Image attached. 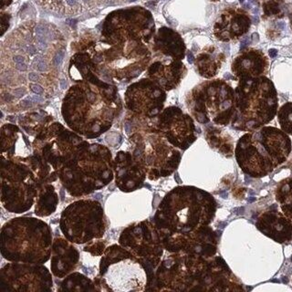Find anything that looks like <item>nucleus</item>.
<instances>
[{"label":"nucleus","mask_w":292,"mask_h":292,"mask_svg":"<svg viewBox=\"0 0 292 292\" xmlns=\"http://www.w3.org/2000/svg\"><path fill=\"white\" fill-rule=\"evenodd\" d=\"M254 13H255V14H257V12H258V8H254Z\"/></svg>","instance_id":"de8ad7c7"},{"label":"nucleus","mask_w":292,"mask_h":292,"mask_svg":"<svg viewBox=\"0 0 292 292\" xmlns=\"http://www.w3.org/2000/svg\"><path fill=\"white\" fill-rule=\"evenodd\" d=\"M166 94L159 84L142 80L128 88L126 106L130 111L147 118L159 116L164 108Z\"/></svg>","instance_id":"a211bd4d"},{"label":"nucleus","mask_w":292,"mask_h":292,"mask_svg":"<svg viewBox=\"0 0 292 292\" xmlns=\"http://www.w3.org/2000/svg\"><path fill=\"white\" fill-rule=\"evenodd\" d=\"M96 290L145 291L150 277L145 266L120 244L106 247L100 261L99 276L94 279Z\"/></svg>","instance_id":"1a4fd4ad"},{"label":"nucleus","mask_w":292,"mask_h":292,"mask_svg":"<svg viewBox=\"0 0 292 292\" xmlns=\"http://www.w3.org/2000/svg\"><path fill=\"white\" fill-rule=\"evenodd\" d=\"M291 141L285 132L264 126L244 134L237 143L236 159L246 174L261 178L287 161Z\"/></svg>","instance_id":"423d86ee"},{"label":"nucleus","mask_w":292,"mask_h":292,"mask_svg":"<svg viewBox=\"0 0 292 292\" xmlns=\"http://www.w3.org/2000/svg\"><path fill=\"white\" fill-rule=\"evenodd\" d=\"M277 95L272 81L265 76L240 79L235 90V112L231 125L238 131L252 132L275 117Z\"/></svg>","instance_id":"6e6552de"},{"label":"nucleus","mask_w":292,"mask_h":292,"mask_svg":"<svg viewBox=\"0 0 292 292\" xmlns=\"http://www.w3.org/2000/svg\"><path fill=\"white\" fill-rule=\"evenodd\" d=\"M277 119L281 130L287 134L292 135V102H287L282 105L277 112Z\"/></svg>","instance_id":"bb28decb"},{"label":"nucleus","mask_w":292,"mask_h":292,"mask_svg":"<svg viewBox=\"0 0 292 292\" xmlns=\"http://www.w3.org/2000/svg\"><path fill=\"white\" fill-rule=\"evenodd\" d=\"M167 252H184L212 257L216 255L218 236L211 227H205L189 234L161 237Z\"/></svg>","instance_id":"dca6fc26"},{"label":"nucleus","mask_w":292,"mask_h":292,"mask_svg":"<svg viewBox=\"0 0 292 292\" xmlns=\"http://www.w3.org/2000/svg\"><path fill=\"white\" fill-rule=\"evenodd\" d=\"M275 196L280 205L281 211L292 219V177L282 180L277 184Z\"/></svg>","instance_id":"b1692460"},{"label":"nucleus","mask_w":292,"mask_h":292,"mask_svg":"<svg viewBox=\"0 0 292 292\" xmlns=\"http://www.w3.org/2000/svg\"><path fill=\"white\" fill-rule=\"evenodd\" d=\"M64 58V52L63 51H59L57 53V55L55 56V59H54V63L56 66H59L60 63H61V61L62 59H63Z\"/></svg>","instance_id":"7c9ffc66"},{"label":"nucleus","mask_w":292,"mask_h":292,"mask_svg":"<svg viewBox=\"0 0 292 292\" xmlns=\"http://www.w3.org/2000/svg\"><path fill=\"white\" fill-rule=\"evenodd\" d=\"M265 8V12L266 14H276L279 11V6H277V4H276L275 2H269V3H267L266 6L264 7Z\"/></svg>","instance_id":"c85d7f7f"},{"label":"nucleus","mask_w":292,"mask_h":292,"mask_svg":"<svg viewBox=\"0 0 292 292\" xmlns=\"http://www.w3.org/2000/svg\"><path fill=\"white\" fill-rule=\"evenodd\" d=\"M16 68L18 69V70H23V71H25L27 69V65L26 64H24V63H17V66H16Z\"/></svg>","instance_id":"72a5a7b5"},{"label":"nucleus","mask_w":292,"mask_h":292,"mask_svg":"<svg viewBox=\"0 0 292 292\" xmlns=\"http://www.w3.org/2000/svg\"><path fill=\"white\" fill-rule=\"evenodd\" d=\"M14 93H15V95H17V97H20L24 93H25V92L22 90V89H18V90H16L15 92H14Z\"/></svg>","instance_id":"58836bf2"},{"label":"nucleus","mask_w":292,"mask_h":292,"mask_svg":"<svg viewBox=\"0 0 292 292\" xmlns=\"http://www.w3.org/2000/svg\"><path fill=\"white\" fill-rule=\"evenodd\" d=\"M152 285L160 291L244 290L221 257H204L184 252H168L162 257Z\"/></svg>","instance_id":"f257e3e1"},{"label":"nucleus","mask_w":292,"mask_h":292,"mask_svg":"<svg viewBox=\"0 0 292 292\" xmlns=\"http://www.w3.org/2000/svg\"><path fill=\"white\" fill-rule=\"evenodd\" d=\"M30 88L32 89V90L34 92L36 93H41L42 92V88L40 87V86H37V85H30Z\"/></svg>","instance_id":"2f4dec72"},{"label":"nucleus","mask_w":292,"mask_h":292,"mask_svg":"<svg viewBox=\"0 0 292 292\" xmlns=\"http://www.w3.org/2000/svg\"><path fill=\"white\" fill-rule=\"evenodd\" d=\"M119 244L145 266L150 277V287L165 250L154 221L143 220L124 228L119 237Z\"/></svg>","instance_id":"ddd939ff"},{"label":"nucleus","mask_w":292,"mask_h":292,"mask_svg":"<svg viewBox=\"0 0 292 292\" xmlns=\"http://www.w3.org/2000/svg\"><path fill=\"white\" fill-rule=\"evenodd\" d=\"M114 179L117 187L124 193L138 190L147 177L142 164L132 154L119 152L113 162Z\"/></svg>","instance_id":"6ab92c4d"},{"label":"nucleus","mask_w":292,"mask_h":292,"mask_svg":"<svg viewBox=\"0 0 292 292\" xmlns=\"http://www.w3.org/2000/svg\"><path fill=\"white\" fill-rule=\"evenodd\" d=\"M28 78H29V80H30L35 81V80H37V79H39V76H37L36 73H33V72H31V73H29V75H28Z\"/></svg>","instance_id":"e433bc0d"},{"label":"nucleus","mask_w":292,"mask_h":292,"mask_svg":"<svg viewBox=\"0 0 292 292\" xmlns=\"http://www.w3.org/2000/svg\"><path fill=\"white\" fill-rule=\"evenodd\" d=\"M256 227L263 235L277 243L292 240V220L277 209H269L257 217Z\"/></svg>","instance_id":"412c9836"},{"label":"nucleus","mask_w":292,"mask_h":292,"mask_svg":"<svg viewBox=\"0 0 292 292\" xmlns=\"http://www.w3.org/2000/svg\"><path fill=\"white\" fill-rule=\"evenodd\" d=\"M188 107L198 122L226 126L234 116L235 90L224 80L208 81L193 90Z\"/></svg>","instance_id":"9d476101"},{"label":"nucleus","mask_w":292,"mask_h":292,"mask_svg":"<svg viewBox=\"0 0 292 292\" xmlns=\"http://www.w3.org/2000/svg\"><path fill=\"white\" fill-rule=\"evenodd\" d=\"M187 59H188L189 63H193V61L194 60V56H193L192 53H191V52H188V53H187Z\"/></svg>","instance_id":"ea45409f"},{"label":"nucleus","mask_w":292,"mask_h":292,"mask_svg":"<svg viewBox=\"0 0 292 292\" xmlns=\"http://www.w3.org/2000/svg\"><path fill=\"white\" fill-rule=\"evenodd\" d=\"M27 52L29 54H34L37 52V49L34 46H27Z\"/></svg>","instance_id":"f704fd0d"},{"label":"nucleus","mask_w":292,"mask_h":292,"mask_svg":"<svg viewBox=\"0 0 292 292\" xmlns=\"http://www.w3.org/2000/svg\"><path fill=\"white\" fill-rule=\"evenodd\" d=\"M66 2L68 3V5H69V6H74V5L77 4V0H66Z\"/></svg>","instance_id":"a19ab883"},{"label":"nucleus","mask_w":292,"mask_h":292,"mask_svg":"<svg viewBox=\"0 0 292 292\" xmlns=\"http://www.w3.org/2000/svg\"><path fill=\"white\" fill-rule=\"evenodd\" d=\"M248 44H249V39H248V37H246V39H244L242 40V42H241V47H240V49H243L244 47H247Z\"/></svg>","instance_id":"473e14b6"},{"label":"nucleus","mask_w":292,"mask_h":292,"mask_svg":"<svg viewBox=\"0 0 292 292\" xmlns=\"http://www.w3.org/2000/svg\"><path fill=\"white\" fill-rule=\"evenodd\" d=\"M105 249H106V245L100 239H94L92 241H90L88 245L84 247V251H87L95 257L102 256Z\"/></svg>","instance_id":"cd10ccee"},{"label":"nucleus","mask_w":292,"mask_h":292,"mask_svg":"<svg viewBox=\"0 0 292 292\" xmlns=\"http://www.w3.org/2000/svg\"><path fill=\"white\" fill-rule=\"evenodd\" d=\"M59 178L57 172L37 155L2 158L1 204L7 212L23 214L35 204L39 185Z\"/></svg>","instance_id":"7ed1b4c3"},{"label":"nucleus","mask_w":292,"mask_h":292,"mask_svg":"<svg viewBox=\"0 0 292 292\" xmlns=\"http://www.w3.org/2000/svg\"><path fill=\"white\" fill-rule=\"evenodd\" d=\"M60 84H61V87L64 89L65 88V80H61V83Z\"/></svg>","instance_id":"49530a36"},{"label":"nucleus","mask_w":292,"mask_h":292,"mask_svg":"<svg viewBox=\"0 0 292 292\" xmlns=\"http://www.w3.org/2000/svg\"><path fill=\"white\" fill-rule=\"evenodd\" d=\"M244 7H247V8H249V7H249V4H247V5H245V6H244Z\"/></svg>","instance_id":"09e8293b"},{"label":"nucleus","mask_w":292,"mask_h":292,"mask_svg":"<svg viewBox=\"0 0 292 292\" xmlns=\"http://www.w3.org/2000/svg\"><path fill=\"white\" fill-rule=\"evenodd\" d=\"M83 1L84 2H88V1H90V0H83Z\"/></svg>","instance_id":"8fccbe9b"},{"label":"nucleus","mask_w":292,"mask_h":292,"mask_svg":"<svg viewBox=\"0 0 292 292\" xmlns=\"http://www.w3.org/2000/svg\"><path fill=\"white\" fill-rule=\"evenodd\" d=\"M53 240L50 227L43 220L15 217L1 227V256L9 262L45 264L51 257Z\"/></svg>","instance_id":"39448f33"},{"label":"nucleus","mask_w":292,"mask_h":292,"mask_svg":"<svg viewBox=\"0 0 292 292\" xmlns=\"http://www.w3.org/2000/svg\"><path fill=\"white\" fill-rule=\"evenodd\" d=\"M60 291H88L96 290L94 281L78 272H73L66 277L62 282Z\"/></svg>","instance_id":"393cba45"},{"label":"nucleus","mask_w":292,"mask_h":292,"mask_svg":"<svg viewBox=\"0 0 292 292\" xmlns=\"http://www.w3.org/2000/svg\"><path fill=\"white\" fill-rule=\"evenodd\" d=\"M106 227L102 205L97 200L75 201L69 204L60 215L59 228L64 237L77 245L100 239L106 232Z\"/></svg>","instance_id":"9b49d317"},{"label":"nucleus","mask_w":292,"mask_h":292,"mask_svg":"<svg viewBox=\"0 0 292 292\" xmlns=\"http://www.w3.org/2000/svg\"><path fill=\"white\" fill-rule=\"evenodd\" d=\"M133 1H135V0H131V2H133Z\"/></svg>","instance_id":"3c124183"},{"label":"nucleus","mask_w":292,"mask_h":292,"mask_svg":"<svg viewBox=\"0 0 292 292\" xmlns=\"http://www.w3.org/2000/svg\"><path fill=\"white\" fill-rule=\"evenodd\" d=\"M43 264L10 262L0 270V290L6 292L53 290V279Z\"/></svg>","instance_id":"2eb2a0df"},{"label":"nucleus","mask_w":292,"mask_h":292,"mask_svg":"<svg viewBox=\"0 0 292 292\" xmlns=\"http://www.w3.org/2000/svg\"><path fill=\"white\" fill-rule=\"evenodd\" d=\"M267 61L262 52L250 50L244 52L234 60L232 70L237 78H255L259 77L266 71Z\"/></svg>","instance_id":"4be33fe9"},{"label":"nucleus","mask_w":292,"mask_h":292,"mask_svg":"<svg viewBox=\"0 0 292 292\" xmlns=\"http://www.w3.org/2000/svg\"><path fill=\"white\" fill-rule=\"evenodd\" d=\"M252 39H254L255 42H257L258 40V35L257 34V33H254V34L252 35Z\"/></svg>","instance_id":"79ce46f5"},{"label":"nucleus","mask_w":292,"mask_h":292,"mask_svg":"<svg viewBox=\"0 0 292 292\" xmlns=\"http://www.w3.org/2000/svg\"><path fill=\"white\" fill-rule=\"evenodd\" d=\"M95 60H96V62H99V61H100V60H102V57H100V56H98V57H96V58H95Z\"/></svg>","instance_id":"a18cd8bd"},{"label":"nucleus","mask_w":292,"mask_h":292,"mask_svg":"<svg viewBox=\"0 0 292 292\" xmlns=\"http://www.w3.org/2000/svg\"><path fill=\"white\" fill-rule=\"evenodd\" d=\"M198 69L200 74L206 78H211L216 74L220 67V63L213 56L202 54L198 57Z\"/></svg>","instance_id":"a878e982"},{"label":"nucleus","mask_w":292,"mask_h":292,"mask_svg":"<svg viewBox=\"0 0 292 292\" xmlns=\"http://www.w3.org/2000/svg\"><path fill=\"white\" fill-rule=\"evenodd\" d=\"M116 106L115 89L109 86L96 92L87 85H76L63 100L62 115L72 130L88 138H95L111 127Z\"/></svg>","instance_id":"20e7f679"},{"label":"nucleus","mask_w":292,"mask_h":292,"mask_svg":"<svg viewBox=\"0 0 292 292\" xmlns=\"http://www.w3.org/2000/svg\"><path fill=\"white\" fill-rule=\"evenodd\" d=\"M57 174L71 196L90 194L105 187L114 178L111 152L102 145L88 144L57 171Z\"/></svg>","instance_id":"0eeeda50"},{"label":"nucleus","mask_w":292,"mask_h":292,"mask_svg":"<svg viewBox=\"0 0 292 292\" xmlns=\"http://www.w3.org/2000/svg\"><path fill=\"white\" fill-rule=\"evenodd\" d=\"M216 207V201L206 191L181 185L165 194L152 221L161 237L189 234L210 226Z\"/></svg>","instance_id":"f03ea898"},{"label":"nucleus","mask_w":292,"mask_h":292,"mask_svg":"<svg viewBox=\"0 0 292 292\" xmlns=\"http://www.w3.org/2000/svg\"><path fill=\"white\" fill-rule=\"evenodd\" d=\"M35 143V155L40 157L56 172L89 144L76 133L66 130L60 123H54L42 132Z\"/></svg>","instance_id":"4468645a"},{"label":"nucleus","mask_w":292,"mask_h":292,"mask_svg":"<svg viewBox=\"0 0 292 292\" xmlns=\"http://www.w3.org/2000/svg\"><path fill=\"white\" fill-rule=\"evenodd\" d=\"M132 142L135 146L132 155L144 167L150 180L155 181L169 176L178 168L180 152L159 132L146 136L134 134Z\"/></svg>","instance_id":"f8f14e48"},{"label":"nucleus","mask_w":292,"mask_h":292,"mask_svg":"<svg viewBox=\"0 0 292 292\" xmlns=\"http://www.w3.org/2000/svg\"><path fill=\"white\" fill-rule=\"evenodd\" d=\"M34 65L36 66V69L39 71H44L47 69V65L43 60L41 61H34Z\"/></svg>","instance_id":"c756f323"},{"label":"nucleus","mask_w":292,"mask_h":292,"mask_svg":"<svg viewBox=\"0 0 292 292\" xmlns=\"http://www.w3.org/2000/svg\"><path fill=\"white\" fill-rule=\"evenodd\" d=\"M14 61L17 62V63H23L24 58L22 56H15L14 57Z\"/></svg>","instance_id":"c9c22d12"},{"label":"nucleus","mask_w":292,"mask_h":292,"mask_svg":"<svg viewBox=\"0 0 292 292\" xmlns=\"http://www.w3.org/2000/svg\"><path fill=\"white\" fill-rule=\"evenodd\" d=\"M80 257V252L73 243L66 237H56L53 240L50 257L52 274L58 279L69 276L78 267Z\"/></svg>","instance_id":"aec40b11"},{"label":"nucleus","mask_w":292,"mask_h":292,"mask_svg":"<svg viewBox=\"0 0 292 292\" xmlns=\"http://www.w3.org/2000/svg\"><path fill=\"white\" fill-rule=\"evenodd\" d=\"M269 56L271 57V58H275V57L277 55V50L275 49H269Z\"/></svg>","instance_id":"4c0bfd02"},{"label":"nucleus","mask_w":292,"mask_h":292,"mask_svg":"<svg viewBox=\"0 0 292 292\" xmlns=\"http://www.w3.org/2000/svg\"><path fill=\"white\" fill-rule=\"evenodd\" d=\"M58 204L59 194L51 183L40 184L35 201V214L37 216H49L56 211Z\"/></svg>","instance_id":"5701e85b"},{"label":"nucleus","mask_w":292,"mask_h":292,"mask_svg":"<svg viewBox=\"0 0 292 292\" xmlns=\"http://www.w3.org/2000/svg\"><path fill=\"white\" fill-rule=\"evenodd\" d=\"M253 22L255 23V24H257V23H258V17H257V16H255V17H253Z\"/></svg>","instance_id":"c03bdc74"},{"label":"nucleus","mask_w":292,"mask_h":292,"mask_svg":"<svg viewBox=\"0 0 292 292\" xmlns=\"http://www.w3.org/2000/svg\"><path fill=\"white\" fill-rule=\"evenodd\" d=\"M240 2H243V0H240Z\"/></svg>","instance_id":"603ef678"},{"label":"nucleus","mask_w":292,"mask_h":292,"mask_svg":"<svg viewBox=\"0 0 292 292\" xmlns=\"http://www.w3.org/2000/svg\"><path fill=\"white\" fill-rule=\"evenodd\" d=\"M157 132L171 144L182 150H186L196 140L193 119L174 106L166 108L159 114Z\"/></svg>","instance_id":"f3484780"},{"label":"nucleus","mask_w":292,"mask_h":292,"mask_svg":"<svg viewBox=\"0 0 292 292\" xmlns=\"http://www.w3.org/2000/svg\"><path fill=\"white\" fill-rule=\"evenodd\" d=\"M277 26H279V27L281 28V29H283V28L285 27V23L284 22H279V24H277Z\"/></svg>","instance_id":"37998d69"}]
</instances>
